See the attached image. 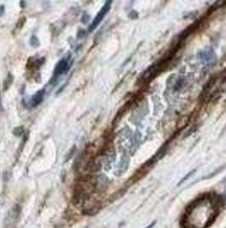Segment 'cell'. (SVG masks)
Here are the masks:
<instances>
[{"label": "cell", "instance_id": "6da1fadb", "mask_svg": "<svg viewBox=\"0 0 226 228\" xmlns=\"http://www.w3.org/2000/svg\"><path fill=\"white\" fill-rule=\"evenodd\" d=\"M214 206L212 201L203 199L193 203L191 208H189L184 220H189L194 218L195 220L187 224L189 228H204L212 222L214 218Z\"/></svg>", "mask_w": 226, "mask_h": 228}, {"label": "cell", "instance_id": "7a4b0ae2", "mask_svg": "<svg viewBox=\"0 0 226 228\" xmlns=\"http://www.w3.org/2000/svg\"><path fill=\"white\" fill-rule=\"evenodd\" d=\"M21 214L20 205L15 204L11 209L9 210L4 220V228H16V225L19 221V216Z\"/></svg>", "mask_w": 226, "mask_h": 228}, {"label": "cell", "instance_id": "3957f363", "mask_svg": "<svg viewBox=\"0 0 226 228\" xmlns=\"http://www.w3.org/2000/svg\"><path fill=\"white\" fill-rule=\"evenodd\" d=\"M110 6H111V2L110 1H108V2L105 3V5L103 7H101V9L99 11V13H97V15L95 16L94 20L92 21V23H91V25L89 26V32H92L94 28H96V26L99 25V23L101 22V20L104 19L105 15L107 14V13L109 12V9H110Z\"/></svg>", "mask_w": 226, "mask_h": 228}, {"label": "cell", "instance_id": "277c9868", "mask_svg": "<svg viewBox=\"0 0 226 228\" xmlns=\"http://www.w3.org/2000/svg\"><path fill=\"white\" fill-rule=\"evenodd\" d=\"M71 63H72V60L70 59V55H68L67 58L62 59V60L57 64V66H55V72H53L55 78H57V76H59L60 74L66 72L67 70L70 68V66H71Z\"/></svg>", "mask_w": 226, "mask_h": 228}, {"label": "cell", "instance_id": "5b68a950", "mask_svg": "<svg viewBox=\"0 0 226 228\" xmlns=\"http://www.w3.org/2000/svg\"><path fill=\"white\" fill-rule=\"evenodd\" d=\"M107 183H108V180L105 176H99L96 180H95V188L99 191H104L107 187Z\"/></svg>", "mask_w": 226, "mask_h": 228}, {"label": "cell", "instance_id": "8992f818", "mask_svg": "<svg viewBox=\"0 0 226 228\" xmlns=\"http://www.w3.org/2000/svg\"><path fill=\"white\" fill-rule=\"evenodd\" d=\"M44 90H41V91H38L34 96L32 97V101H30V105L32 107H36L43 101V97H44Z\"/></svg>", "mask_w": 226, "mask_h": 228}, {"label": "cell", "instance_id": "52a82bcc", "mask_svg": "<svg viewBox=\"0 0 226 228\" xmlns=\"http://www.w3.org/2000/svg\"><path fill=\"white\" fill-rule=\"evenodd\" d=\"M128 165H129V158L128 157H122V160H120L119 164H118V173L117 174H122L127 170Z\"/></svg>", "mask_w": 226, "mask_h": 228}, {"label": "cell", "instance_id": "ba28073f", "mask_svg": "<svg viewBox=\"0 0 226 228\" xmlns=\"http://www.w3.org/2000/svg\"><path fill=\"white\" fill-rule=\"evenodd\" d=\"M39 44H40V42H39V40H38V38L36 37V36H32V39H30V45L34 47H38L39 46Z\"/></svg>", "mask_w": 226, "mask_h": 228}, {"label": "cell", "instance_id": "9c48e42d", "mask_svg": "<svg viewBox=\"0 0 226 228\" xmlns=\"http://www.w3.org/2000/svg\"><path fill=\"white\" fill-rule=\"evenodd\" d=\"M12 82H13V76L11 73L7 76V80H5V85H4V90L5 89H7V88L9 87V85L12 84Z\"/></svg>", "mask_w": 226, "mask_h": 228}, {"label": "cell", "instance_id": "30bf717a", "mask_svg": "<svg viewBox=\"0 0 226 228\" xmlns=\"http://www.w3.org/2000/svg\"><path fill=\"white\" fill-rule=\"evenodd\" d=\"M23 132H24L23 127H18V128H16V129L14 130V134H15L16 136L22 135V134H23Z\"/></svg>", "mask_w": 226, "mask_h": 228}, {"label": "cell", "instance_id": "8fae6325", "mask_svg": "<svg viewBox=\"0 0 226 228\" xmlns=\"http://www.w3.org/2000/svg\"><path fill=\"white\" fill-rule=\"evenodd\" d=\"M0 110H2V104H1V96H0Z\"/></svg>", "mask_w": 226, "mask_h": 228}]
</instances>
